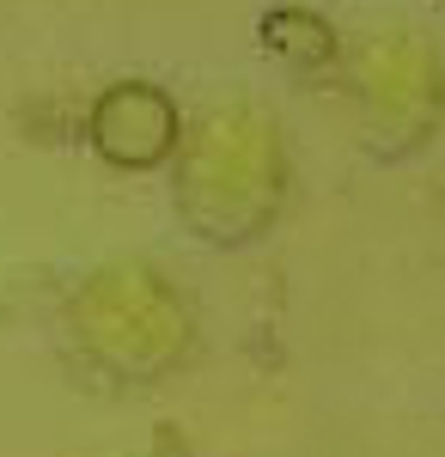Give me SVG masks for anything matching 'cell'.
<instances>
[{
    "label": "cell",
    "mask_w": 445,
    "mask_h": 457,
    "mask_svg": "<svg viewBox=\"0 0 445 457\" xmlns=\"http://www.w3.org/2000/svg\"><path fill=\"white\" fill-rule=\"evenodd\" d=\"M172 213L202 250L263 245L293 202V153L274 110L232 98L183 122L172 159Z\"/></svg>",
    "instance_id": "obj_1"
},
{
    "label": "cell",
    "mask_w": 445,
    "mask_h": 457,
    "mask_svg": "<svg viewBox=\"0 0 445 457\" xmlns=\"http://www.w3.org/2000/svg\"><path fill=\"white\" fill-rule=\"evenodd\" d=\"M62 336L73 360L110 390H159L202 353V317L189 293L140 256L86 269L62 299Z\"/></svg>",
    "instance_id": "obj_2"
},
{
    "label": "cell",
    "mask_w": 445,
    "mask_h": 457,
    "mask_svg": "<svg viewBox=\"0 0 445 457\" xmlns=\"http://www.w3.org/2000/svg\"><path fill=\"white\" fill-rule=\"evenodd\" d=\"M336 79L354 104V141L378 165H403L433 146L445 122V73L421 25H378L354 37Z\"/></svg>",
    "instance_id": "obj_3"
},
{
    "label": "cell",
    "mask_w": 445,
    "mask_h": 457,
    "mask_svg": "<svg viewBox=\"0 0 445 457\" xmlns=\"http://www.w3.org/2000/svg\"><path fill=\"white\" fill-rule=\"evenodd\" d=\"M177 135H183V110L177 98L159 86V79H147V73H129V79H110L92 92V104L80 116V141L86 153L110 165V171H165V159H172Z\"/></svg>",
    "instance_id": "obj_4"
},
{
    "label": "cell",
    "mask_w": 445,
    "mask_h": 457,
    "mask_svg": "<svg viewBox=\"0 0 445 457\" xmlns=\"http://www.w3.org/2000/svg\"><path fill=\"white\" fill-rule=\"evenodd\" d=\"M256 43L274 68H287L293 79H336L342 73V49L348 37L317 12V6H299V0H281L263 12L256 25Z\"/></svg>",
    "instance_id": "obj_5"
}]
</instances>
